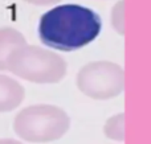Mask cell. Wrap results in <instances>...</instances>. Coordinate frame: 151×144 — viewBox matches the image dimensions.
<instances>
[{
    "instance_id": "cell-1",
    "label": "cell",
    "mask_w": 151,
    "mask_h": 144,
    "mask_svg": "<svg viewBox=\"0 0 151 144\" xmlns=\"http://www.w3.org/2000/svg\"><path fill=\"white\" fill-rule=\"evenodd\" d=\"M102 21L98 13L78 4L52 8L40 17V41L61 52H74L98 37Z\"/></svg>"
},
{
    "instance_id": "cell-2",
    "label": "cell",
    "mask_w": 151,
    "mask_h": 144,
    "mask_svg": "<svg viewBox=\"0 0 151 144\" xmlns=\"http://www.w3.org/2000/svg\"><path fill=\"white\" fill-rule=\"evenodd\" d=\"M70 128V118L61 107L32 105L23 108L13 120V131L29 143H50L61 139Z\"/></svg>"
},
{
    "instance_id": "cell-3",
    "label": "cell",
    "mask_w": 151,
    "mask_h": 144,
    "mask_svg": "<svg viewBox=\"0 0 151 144\" xmlns=\"http://www.w3.org/2000/svg\"><path fill=\"white\" fill-rule=\"evenodd\" d=\"M7 70L33 83H57L66 74V62L52 50L27 44L9 54Z\"/></svg>"
},
{
    "instance_id": "cell-4",
    "label": "cell",
    "mask_w": 151,
    "mask_h": 144,
    "mask_svg": "<svg viewBox=\"0 0 151 144\" xmlns=\"http://www.w3.org/2000/svg\"><path fill=\"white\" fill-rule=\"evenodd\" d=\"M78 90L97 101L115 98L125 89V71L118 63L94 61L82 66L76 77Z\"/></svg>"
},
{
    "instance_id": "cell-5",
    "label": "cell",
    "mask_w": 151,
    "mask_h": 144,
    "mask_svg": "<svg viewBox=\"0 0 151 144\" xmlns=\"http://www.w3.org/2000/svg\"><path fill=\"white\" fill-rule=\"evenodd\" d=\"M25 90L12 77L0 74V113H9L21 105Z\"/></svg>"
},
{
    "instance_id": "cell-6",
    "label": "cell",
    "mask_w": 151,
    "mask_h": 144,
    "mask_svg": "<svg viewBox=\"0 0 151 144\" xmlns=\"http://www.w3.org/2000/svg\"><path fill=\"white\" fill-rule=\"evenodd\" d=\"M27 45V40L21 32L11 26L0 28V70H7V60L15 49Z\"/></svg>"
},
{
    "instance_id": "cell-7",
    "label": "cell",
    "mask_w": 151,
    "mask_h": 144,
    "mask_svg": "<svg viewBox=\"0 0 151 144\" xmlns=\"http://www.w3.org/2000/svg\"><path fill=\"white\" fill-rule=\"evenodd\" d=\"M104 132L109 139L115 140V142H123L125 140V114L121 113L107 119L104 126Z\"/></svg>"
},
{
    "instance_id": "cell-8",
    "label": "cell",
    "mask_w": 151,
    "mask_h": 144,
    "mask_svg": "<svg viewBox=\"0 0 151 144\" xmlns=\"http://www.w3.org/2000/svg\"><path fill=\"white\" fill-rule=\"evenodd\" d=\"M110 23L119 36L125 34V0H119L113 7L110 13Z\"/></svg>"
},
{
    "instance_id": "cell-9",
    "label": "cell",
    "mask_w": 151,
    "mask_h": 144,
    "mask_svg": "<svg viewBox=\"0 0 151 144\" xmlns=\"http://www.w3.org/2000/svg\"><path fill=\"white\" fill-rule=\"evenodd\" d=\"M24 1L33 5H50V4H56V3L61 1V0H24Z\"/></svg>"
},
{
    "instance_id": "cell-10",
    "label": "cell",
    "mask_w": 151,
    "mask_h": 144,
    "mask_svg": "<svg viewBox=\"0 0 151 144\" xmlns=\"http://www.w3.org/2000/svg\"><path fill=\"white\" fill-rule=\"evenodd\" d=\"M0 144H23V143L13 139H0Z\"/></svg>"
}]
</instances>
